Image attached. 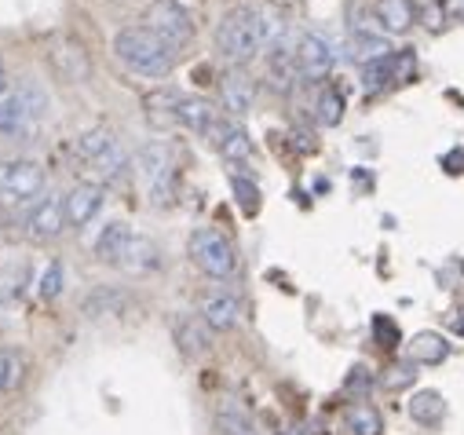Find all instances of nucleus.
Returning <instances> with one entry per match:
<instances>
[{
  "label": "nucleus",
  "mask_w": 464,
  "mask_h": 435,
  "mask_svg": "<svg viewBox=\"0 0 464 435\" xmlns=\"http://www.w3.org/2000/svg\"><path fill=\"white\" fill-rule=\"evenodd\" d=\"M92 169H95L99 179H106V183H110V179H121L125 169H129V150L121 147V140H113V143L92 161Z\"/></svg>",
  "instance_id": "nucleus-24"
},
{
  "label": "nucleus",
  "mask_w": 464,
  "mask_h": 435,
  "mask_svg": "<svg viewBox=\"0 0 464 435\" xmlns=\"http://www.w3.org/2000/svg\"><path fill=\"white\" fill-rule=\"evenodd\" d=\"M410 417L417 424H439L446 417V399L439 392H417L410 399Z\"/></svg>",
  "instance_id": "nucleus-27"
},
{
  "label": "nucleus",
  "mask_w": 464,
  "mask_h": 435,
  "mask_svg": "<svg viewBox=\"0 0 464 435\" xmlns=\"http://www.w3.org/2000/svg\"><path fill=\"white\" fill-rule=\"evenodd\" d=\"M63 201H66V224L81 231L99 216L106 190H102V183H77V187H70V194H63Z\"/></svg>",
  "instance_id": "nucleus-10"
},
{
  "label": "nucleus",
  "mask_w": 464,
  "mask_h": 435,
  "mask_svg": "<svg viewBox=\"0 0 464 435\" xmlns=\"http://www.w3.org/2000/svg\"><path fill=\"white\" fill-rule=\"evenodd\" d=\"M238 314H242V300L235 293H212L201 300V322L216 334H227L238 325Z\"/></svg>",
  "instance_id": "nucleus-13"
},
{
  "label": "nucleus",
  "mask_w": 464,
  "mask_h": 435,
  "mask_svg": "<svg viewBox=\"0 0 464 435\" xmlns=\"http://www.w3.org/2000/svg\"><path fill=\"white\" fill-rule=\"evenodd\" d=\"M0 190L8 198H37L44 190V169L34 158H5L0 161Z\"/></svg>",
  "instance_id": "nucleus-8"
},
{
  "label": "nucleus",
  "mask_w": 464,
  "mask_h": 435,
  "mask_svg": "<svg viewBox=\"0 0 464 435\" xmlns=\"http://www.w3.org/2000/svg\"><path fill=\"white\" fill-rule=\"evenodd\" d=\"M121 267L132 271V275H150V271H158V267H161V249H158V242L147 238V235H132V246H129Z\"/></svg>",
  "instance_id": "nucleus-21"
},
{
  "label": "nucleus",
  "mask_w": 464,
  "mask_h": 435,
  "mask_svg": "<svg viewBox=\"0 0 464 435\" xmlns=\"http://www.w3.org/2000/svg\"><path fill=\"white\" fill-rule=\"evenodd\" d=\"M336 66V48L322 34H300L296 37V70L300 81H325Z\"/></svg>",
  "instance_id": "nucleus-7"
},
{
  "label": "nucleus",
  "mask_w": 464,
  "mask_h": 435,
  "mask_svg": "<svg viewBox=\"0 0 464 435\" xmlns=\"http://www.w3.org/2000/svg\"><path fill=\"white\" fill-rule=\"evenodd\" d=\"M282 34H285V26H282L271 12L238 5V8L223 12V19H219V26H216V48H219V55H223L227 63L246 66V63H253L260 52H267Z\"/></svg>",
  "instance_id": "nucleus-1"
},
{
  "label": "nucleus",
  "mask_w": 464,
  "mask_h": 435,
  "mask_svg": "<svg viewBox=\"0 0 464 435\" xmlns=\"http://www.w3.org/2000/svg\"><path fill=\"white\" fill-rule=\"evenodd\" d=\"M388 373H392V377H384V388H392V392H395V388H406V384L413 381V362H410V366H395V370H388Z\"/></svg>",
  "instance_id": "nucleus-34"
},
{
  "label": "nucleus",
  "mask_w": 464,
  "mask_h": 435,
  "mask_svg": "<svg viewBox=\"0 0 464 435\" xmlns=\"http://www.w3.org/2000/svg\"><path fill=\"white\" fill-rule=\"evenodd\" d=\"M143 26L154 30L158 37H165L172 48H183L194 37V19L179 0H150L143 12Z\"/></svg>",
  "instance_id": "nucleus-6"
},
{
  "label": "nucleus",
  "mask_w": 464,
  "mask_h": 435,
  "mask_svg": "<svg viewBox=\"0 0 464 435\" xmlns=\"http://www.w3.org/2000/svg\"><path fill=\"white\" fill-rule=\"evenodd\" d=\"M59 278H63V271H59V264H52V267L44 271V278H41V296H44V300L59 296Z\"/></svg>",
  "instance_id": "nucleus-33"
},
{
  "label": "nucleus",
  "mask_w": 464,
  "mask_h": 435,
  "mask_svg": "<svg viewBox=\"0 0 464 435\" xmlns=\"http://www.w3.org/2000/svg\"><path fill=\"white\" fill-rule=\"evenodd\" d=\"M179 99H183V92H176V88H154V92L143 95V111L154 125H176Z\"/></svg>",
  "instance_id": "nucleus-22"
},
{
  "label": "nucleus",
  "mask_w": 464,
  "mask_h": 435,
  "mask_svg": "<svg viewBox=\"0 0 464 435\" xmlns=\"http://www.w3.org/2000/svg\"><path fill=\"white\" fill-rule=\"evenodd\" d=\"M442 15L450 23H464V0H442Z\"/></svg>",
  "instance_id": "nucleus-36"
},
{
  "label": "nucleus",
  "mask_w": 464,
  "mask_h": 435,
  "mask_svg": "<svg viewBox=\"0 0 464 435\" xmlns=\"http://www.w3.org/2000/svg\"><path fill=\"white\" fill-rule=\"evenodd\" d=\"M373 19H377L381 34L399 37V34H406L417 23V8H413V0H377Z\"/></svg>",
  "instance_id": "nucleus-17"
},
{
  "label": "nucleus",
  "mask_w": 464,
  "mask_h": 435,
  "mask_svg": "<svg viewBox=\"0 0 464 435\" xmlns=\"http://www.w3.org/2000/svg\"><path fill=\"white\" fill-rule=\"evenodd\" d=\"M347 428L355 435H384V420L370 402H359V406L347 410Z\"/></svg>",
  "instance_id": "nucleus-30"
},
{
  "label": "nucleus",
  "mask_w": 464,
  "mask_h": 435,
  "mask_svg": "<svg viewBox=\"0 0 464 435\" xmlns=\"http://www.w3.org/2000/svg\"><path fill=\"white\" fill-rule=\"evenodd\" d=\"M216 121H219V118H216V106H212L208 99H201V95H183V99H179V106H176V125H179V129L205 136Z\"/></svg>",
  "instance_id": "nucleus-15"
},
{
  "label": "nucleus",
  "mask_w": 464,
  "mask_h": 435,
  "mask_svg": "<svg viewBox=\"0 0 464 435\" xmlns=\"http://www.w3.org/2000/svg\"><path fill=\"white\" fill-rule=\"evenodd\" d=\"M216 431L219 435H260L253 413L238 399H223L216 406Z\"/></svg>",
  "instance_id": "nucleus-20"
},
{
  "label": "nucleus",
  "mask_w": 464,
  "mask_h": 435,
  "mask_svg": "<svg viewBox=\"0 0 464 435\" xmlns=\"http://www.w3.org/2000/svg\"><path fill=\"white\" fill-rule=\"evenodd\" d=\"M230 187H235V198H238V205H242V212H256L260 208V187L253 183V179H246V176H235L230 179Z\"/></svg>",
  "instance_id": "nucleus-31"
},
{
  "label": "nucleus",
  "mask_w": 464,
  "mask_h": 435,
  "mask_svg": "<svg viewBox=\"0 0 464 435\" xmlns=\"http://www.w3.org/2000/svg\"><path fill=\"white\" fill-rule=\"evenodd\" d=\"M282 435H304V431H300V428H293V431H282Z\"/></svg>",
  "instance_id": "nucleus-39"
},
{
  "label": "nucleus",
  "mask_w": 464,
  "mask_h": 435,
  "mask_svg": "<svg viewBox=\"0 0 464 435\" xmlns=\"http://www.w3.org/2000/svg\"><path fill=\"white\" fill-rule=\"evenodd\" d=\"M26 381V355L19 348H0V395L15 392Z\"/></svg>",
  "instance_id": "nucleus-23"
},
{
  "label": "nucleus",
  "mask_w": 464,
  "mask_h": 435,
  "mask_svg": "<svg viewBox=\"0 0 464 435\" xmlns=\"http://www.w3.org/2000/svg\"><path fill=\"white\" fill-rule=\"evenodd\" d=\"M446 355H450V344H446L439 334H417V337H413V344H410V362L439 366Z\"/></svg>",
  "instance_id": "nucleus-26"
},
{
  "label": "nucleus",
  "mask_w": 464,
  "mask_h": 435,
  "mask_svg": "<svg viewBox=\"0 0 464 435\" xmlns=\"http://www.w3.org/2000/svg\"><path fill=\"white\" fill-rule=\"evenodd\" d=\"M66 227H70V224H66V201H63L59 194L41 198V201L30 208V216H26V238L37 242V246L55 242Z\"/></svg>",
  "instance_id": "nucleus-9"
},
{
  "label": "nucleus",
  "mask_w": 464,
  "mask_h": 435,
  "mask_svg": "<svg viewBox=\"0 0 464 435\" xmlns=\"http://www.w3.org/2000/svg\"><path fill=\"white\" fill-rule=\"evenodd\" d=\"M187 253H190L194 267L201 275H208V278L227 282V278H235V271H238V249L230 246V238L219 235L216 227H198L190 235V242H187Z\"/></svg>",
  "instance_id": "nucleus-4"
},
{
  "label": "nucleus",
  "mask_w": 464,
  "mask_h": 435,
  "mask_svg": "<svg viewBox=\"0 0 464 435\" xmlns=\"http://www.w3.org/2000/svg\"><path fill=\"white\" fill-rule=\"evenodd\" d=\"M176 52L165 37H158L147 26H125L113 34V55L118 63L140 77H169L176 66Z\"/></svg>",
  "instance_id": "nucleus-2"
},
{
  "label": "nucleus",
  "mask_w": 464,
  "mask_h": 435,
  "mask_svg": "<svg viewBox=\"0 0 464 435\" xmlns=\"http://www.w3.org/2000/svg\"><path fill=\"white\" fill-rule=\"evenodd\" d=\"M314 121L322 129H333L343 121V95L336 88H322L318 99H314Z\"/></svg>",
  "instance_id": "nucleus-28"
},
{
  "label": "nucleus",
  "mask_w": 464,
  "mask_h": 435,
  "mask_svg": "<svg viewBox=\"0 0 464 435\" xmlns=\"http://www.w3.org/2000/svg\"><path fill=\"white\" fill-rule=\"evenodd\" d=\"M373 330H377V337H381V341L388 337V341H392V348H395V341H399L395 322H388V318H377V322H373Z\"/></svg>",
  "instance_id": "nucleus-35"
},
{
  "label": "nucleus",
  "mask_w": 464,
  "mask_h": 435,
  "mask_svg": "<svg viewBox=\"0 0 464 435\" xmlns=\"http://www.w3.org/2000/svg\"><path fill=\"white\" fill-rule=\"evenodd\" d=\"M370 384H373V377H370V370H366V366H355V370H352V377H347V392L366 395V392H370Z\"/></svg>",
  "instance_id": "nucleus-32"
},
{
  "label": "nucleus",
  "mask_w": 464,
  "mask_h": 435,
  "mask_svg": "<svg viewBox=\"0 0 464 435\" xmlns=\"http://www.w3.org/2000/svg\"><path fill=\"white\" fill-rule=\"evenodd\" d=\"M388 84H399V63H395V55H388V59H381V63L362 66V88H366L370 95L384 92Z\"/></svg>",
  "instance_id": "nucleus-25"
},
{
  "label": "nucleus",
  "mask_w": 464,
  "mask_h": 435,
  "mask_svg": "<svg viewBox=\"0 0 464 435\" xmlns=\"http://www.w3.org/2000/svg\"><path fill=\"white\" fill-rule=\"evenodd\" d=\"M172 337H176V344H179V352H183L187 359H201V355L212 348L208 325L201 322V314H198V318H194V314L176 318V325H172Z\"/></svg>",
  "instance_id": "nucleus-16"
},
{
  "label": "nucleus",
  "mask_w": 464,
  "mask_h": 435,
  "mask_svg": "<svg viewBox=\"0 0 464 435\" xmlns=\"http://www.w3.org/2000/svg\"><path fill=\"white\" fill-rule=\"evenodd\" d=\"M136 165H140V176L150 190V201L154 205H169L172 194H176V161H172V147L161 143V140H150L140 147L136 154Z\"/></svg>",
  "instance_id": "nucleus-5"
},
{
  "label": "nucleus",
  "mask_w": 464,
  "mask_h": 435,
  "mask_svg": "<svg viewBox=\"0 0 464 435\" xmlns=\"http://www.w3.org/2000/svg\"><path fill=\"white\" fill-rule=\"evenodd\" d=\"M219 95H223V106H227L230 114H249L253 111V99H256V88H253V81L242 70H230L219 81Z\"/></svg>",
  "instance_id": "nucleus-19"
},
{
  "label": "nucleus",
  "mask_w": 464,
  "mask_h": 435,
  "mask_svg": "<svg viewBox=\"0 0 464 435\" xmlns=\"http://www.w3.org/2000/svg\"><path fill=\"white\" fill-rule=\"evenodd\" d=\"M12 92V84H8V70H5V63H0V99H5Z\"/></svg>",
  "instance_id": "nucleus-38"
},
{
  "label": "nucleus",
  "mask_w": 464,
  "mask_h": 435,
  "mask_svg": "<svg viewBox=\"0 0 464 435\" xmlns=\"http://www.w3.org/2000/svg\"><path fill=\"white\" fill-rule=\"evenodd\" d=\"M132 227L129 224H121V220H113V224H106L102 231H99V238H95V260L99 264H110V267H121L125 264V253H129V246H132Z\"/></svg>",
  "instance_id": "nucleus-14"
},
{
  "label": "nucleus",
  "mask_w": 464,
  "mask_h": 435,
  "mask_svg": "<svg viewBox=\"0 0 464 435\" xmlns=\"http://www.w3.org/2000/svg\"><path fill=\"white\" fill-rule=\"evenodd\" d=\"M48 111V95L37 84H19L0 99V140H23Z\"/></svg>",
  "instance_id": "nucleus-3"
},
{
  "label": "nucleus",
  "mask_w": 464,
  "mask_h": 435,
  "mask_svg": "<svg viewBox=\"0 0 464 435\" xmlns=\"http://www.w3.org/2000/svg\"><path fill=\"white\" fill-rule=\"evenodd\" d=\"M205 140L227 158V161H235V165H246L249 158H253V140L246 136V129L242 125H235V121H227V118H219L208 132H205Z\"/></svg>",
  "instance_id": "nucleus-11"
},
{
  "label": "nucleus",
  "mask_w": 464,
  "mask_h": 435,
  "mask_svg": "<svg viewBox=\"0 0 464 435\" xmlns=\"http://www.w3.org/2000/svg\"><path fill=\"white\" fill-rule=\"evenodd\" d=\"M450 172H464V150H453V154H446V161H442Z\"/></svg>",
  "instance_id": "nucleus-37"
},
{
  "label": "nucleus",
  "mask_w": 464,
  "mask_h": 435,
  "mask_svg": "<svg viewBox=\"0 0 464 435\" xmlns=\"http://www.w3.org/2000/svg\"><path fill=\"white\" fill-rule=\"evenodd\" d=\"M113 140H118V136L99 125V129H88L84 136H77V147H73V150H77V158H81L84 165H92V161H95V158H99Z\"/></svg>",
  "instance_id": "nucleus-29"
},
{
  "label": "nucleus",
  "mask_w": 464,
  "mask_h": 435,
  "mask_svg": "<svg viewBox=\"0 0 464 435\" xmlns=\"http://www.w3.org/2000/svg\"><path fill=\"white\" fill-rule=\"evenodd\" d=\"M388 55H395V48H392V41H388L384 34L352 30V37H347V59H352V63L370 66V63H381V59H388Z\"/></svg>",
  "instance_id": "nucleus-18"
},
{
  "label": "nucleus",
  "mask_w": 464,
  "mask_h": 435,
  "mask_svg": "<svg viewBox=\"0 0 464 435\" xmlns=\"http://www.w3.org/2000/svg\"><path fill=\"white\" fill-rule=\"evenodd\" d=\"M48 59H52V66H55L66 81H88V73H92V59H88L84 44L73 41V37H55Z\"/></svg>",
  "instance_id": "nucleus-12"
}]
</instances>
